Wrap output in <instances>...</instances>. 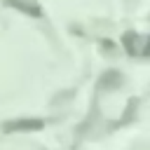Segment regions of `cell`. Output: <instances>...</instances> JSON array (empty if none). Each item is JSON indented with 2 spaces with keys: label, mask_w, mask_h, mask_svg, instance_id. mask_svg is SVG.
I'll use <instances>...</instances> for the list:
<instances>
[{
  "label": "cell",
  "mask_w": 150,
  "mask_h": 150,
  "mask_svg": "<svg viewBox=\"0 0 150 150\" xmlns=\"http://www.w3.org/2000/svg\"><path fill=\"white\" fill-rule=\"evenodd\" d=\"M122 42L131 56H150V38H138L136 33H124Z\"/></svg>",
  "instance_id": "obj_1"
},
{
  "label": "cell",
  "mask_w": 150,
  "mask_h": 150,
  "mask_svg": "<svg viewBox=\"0 0 150 150\" xmlns=\"http://www.w3.org/2000/svg\"><path fill=\"white\" fill-rule=\"evenodd\" d=\"M38 129H42L40 120H14L5 124V131H38Z\"/></svg>",
  "instance_id": "obj_2"
},
{
  "label": "cell",
  "mask_w": 150,
  "mask_h": 150,
  "mask_svg": "<svg viewBox=\"0 0 150 150\" xmlns=\"http://www.w3.org/2000/svg\"><path fill=\"white\" fill-rule=\"evenodd\" d=\"M7 5H9V7H16V9H21V12L30 14V16H40V14H42L40 7H38L35 2H30V0H7Z\"/></svg>",
  "instance_id": "obj_3"
},
{
  "label": "cell",
  "mask_w": 150,
  "mask_h": 150,
  "mask_svg": "<svg viewBox=\"0 0 150 150\" xmlns=\"http://www.w3.org/2000/svg\"><path fill=\"white\" fill-rule=\"evenodd\" d=\"M120 84V73H105V77L101 80V87H117Z\"/></svg>",
  "instance_id": "obj_4"
}]
</instances>
